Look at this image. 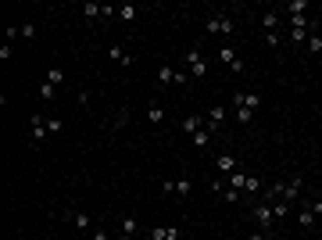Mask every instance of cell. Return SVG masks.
Masks as SVG:
<instances>
[{
    "mask_svg": "<svg viewBox=\"0 0 322 240\" xmlns=\"http://www.w3.org/2000/svg\"><path fill=\"white\" fill-rule=\"evenodd\" d=\"M61 129H65L61 118H47V133H61Z\"/></svg>",
    "mask_w": 322,
    "mask_h": 240,
    "instance_id": "f546056e",
    "label": "cell"
},
{
    "mask_svg": "<svg viewBox=\"0 0 322 240\" xmlns=\"http://www.w3.org/2000/svg\"><path fill=\"white\" fill-rule=\"evenodd\" d=\"M304 47H308V54H322V36H318V32H311Z\"/></svg>",
    "mask_w": 322,
    "mask_h": 240,
    "instance_id": "44dd1931",
    "label": "cell"
},
{
    "mask_svg": "<svg viewBox=\"0 0 322 240\" xmlns=\"http://www.w3.org/2000/svg\"><path fill=\"white\" fill-rule=\"evenodd\" d=\"M279 43H283V36H279V32H265V47H279Z\"/></svg>",
    "mask_w": 322,
    "mask_h": 240,
    "instance_id": "83f0119b",
    "label": "cell"
},
{
    "mask_svg": "<svg viewBox=\"0 0 322 240\" xmlns=\"http://www.w3.org/2000/svg\"><path fill=\"white\" fill-rule=\"evenodd\" d=\"M157 79H161V83H165V86H176V79H179V72H176L172 65H161V68H157Z\"/></svg>",
    "mask_w": 322,
    "mask_h": 240,
    "instance_id": "5bb4252c",
    "label": "cell"
},
{
    "mask_svg": "<svg viewBox=\"0 0 322 240\" xmlns=\"http://www.w3.org/2000/svg\"><path fill=\"white\" fill-rule=\"evenodd\" d=\"M233 108H251V111H258L261 108V97H254V93H236L233 97Z\"/></svg>",
    "mask_w": 322,
    "mask_h": 240,
    "instance_id": "9c48e42d",
    "label": "cell"
},
{
    "mask_svg": "<svg viewBox=\"0 0 322 240\" xmlns=\"http://www.w3.org/2000/svg\"><path fill=\"white\" fill-rule=\"evenodd\" d=\"M229 186H236V190H244V186H247V172H240V169H236V172L229 176Z\"/></svg>",
    "mask_w": 322,
    "mask_h": 240,
    "instance_id": "603a6c76",
    "label": "cell"
},
{
    "mask_svg": "<svg viewBox=\"0 0 322 240\" xmlns=\"http://www.w3.org/2000/svg\"><path fill=\"white\" fill-rule=\"evenodd\" d=\"M219 58H222V61H226V65H229V68L236 72V75L244 72V61H240V54H236L233 47H222V51H219Z\"/></svg>",
    "mask_w": 322,
    "mask_h": 240,
    "instance_id": "ba28073f",
    "label": "cell"
},
{
    "mask_svg": "<svg viewBox=\"0 0 322 240\" xmlns=\"http://www.w3.org/2000/svg\"><path fill=\"white\" fill-rule=\"evenodd\" d=\"M136 233H140V219L136 215H126L122 219V240H136Z\"/></svg>",
    "mask_w": 322,
    "mask_h": 240,
    "instance_id": "30bf717a",
    "label": "cell"
},
{
    "mask_svg": "<svg viewBox=\"0 0 322 240\" xmlns=\"http://www.w3.org/2000/svg\"><path fill=\"white\" fill-rule=\"evenodd\" d=\"M108 58H111V61H122V68H129V65H133V54H129V51H122V47H111V51H108Z\"/></svg>",
    "mask_w": 322,
    "mask_h": 240,
    "instance_id": "9a60e30c",
    "label": "cell"
},
{
    "mask_svg": "<svg viewBox=\"0 0 322 240\" xmlns=\"http://www.w3.org/2000/svg\"><path fill=\"white\" fill-rule=\"evenodd\" d=\"M251 118H254L251 108H236V122H240V126H251Z\"/></svg>",
    "mask_w": 322,
    "mask_h": 240,
    "instance_id": "cb8c5ba5",
    "label": "cell"
},
{
    "mask_svg": "<svg viewBox=\"0 0 322 240\" xmlns=\"http://www.w3.org/2000/svg\"><path fill=\"white\" fill-rule=\"evenodd\" d=\"M247 240H269V233H265V229H254V233H251Z\"/></svg>",
    "mask_w": 322,
    "mask_h": 240,
    "instance_id": "836d02e7",
    "label": "cell"
},
{
    "mask_svg": "<svg viewBox=\"0 0 322 240\" xmlns=\"http://www.w3.org/2000/svg\"><path fill=\"white\" fill-rule=\"evenodd\" d=\"M308 8H311V0H290V4H287V11H290V15H304Z\"/></svg>",
    "mask_w": 322,
    "mask_h": 240,
    "instance_id": "ffe728a7",
    "label": "cell"
},
{
    "mask_svg": "<svg viewBox=\"0 0 322 240\" xmlns=\"http://www.w3.org/2000/svg\"><path fill=\"white\" fill-rule=\"evenodd\" d=\"M222 197H226L229 205H236V197H240V190H236V186H226V190H222Z\"/></svg>",
    "mask_w": 322,
    "mask_h": 240,
    "instance_id": "1f68e13d",
    "label": "cell"
},
{
    "mask_svg": "<svg viewBox=\"0 0 322 240\" xmlns=\"http://www.w3.org/2000/svg\"><path fill=\"white\" fill-rule=\"evenodd\" d=\"M301 190H304V179H290V183L283 186V197H279V201L297 205V201H301Z\"/></svg>",
    "mask_w": 322,
    "mask_h": 240,
    "instance_id": "277c9868",
    "label": "cell"
},
{
    "mask_svg": "<svg viewBox=\"0 0 322 240\" xmlns=\"http://www.w3.org/2000/svg\"><path fill=\"white\" fill-rule=\"evenodd\" d=\"M254 222H258V229H272V222H276V215H272V205H254Z\"/></svg>",
    "mask_w": 322,
    "mask_h": 240,
    "instance_id": "3957f363",
    "label": "cell"
},
{
    "mask_svg": "<svg viewBox=\"0 0 322 240\" xmlns=\"http://www.w3.org/2000/svg\"><path fill=\"white\" fill-rule=\"evenodd\" d=\"M183 133H200V129H208V122H204V115H190V118H183V126H179Z\"/></svg>",
    "mask_w": 322,
    "mask_h": 240,
    "instance_id": "52a82bcc",
    "label": "cell"
},
{
    "mask_svg": "<svg viewBox=\"0 0 322 240\" xmlns=\"http://www.w3.org/2000/svg\"><path fill=\"white\" fill-rule=\"evenodd\" d=\"M261 25H265V32H276V29H279V15H276V11H265Z\"/></svg>",
    "mask_w": 322,
    "mask_h": 240,
    "instance_id": "d6986e66",
    "label": "cell"
},
{
    "mask_svg": "<svg viewBox=\"0 0 322 240\" xmlns=\"http://www.w3.org/2000/svg\"><path fill=\"white\" fill-rule=\"evenodd\" d=\"M233 36V22H229V15L226 11H215L211 18H208V36Z\"/></svg>",
    "mask_w": 322,
    "mask_h": 240,
    "instance_id": "7a4b0ae2",
    "label": "cell"
},
{
    "mask_svg": "<svg viewBox=\"0 0 322 240\" xmlns=\"http://www.w3.org/2000/svg\"><path fill=\"white\" fill-rule=\"evenodd\" d=\"M65 219L79 229V233H86V229H93V219L86 215V212H65Z\"/></svg>",
    "mask_w": 322,
    "mask_h": 240,
    "instance_id": "8992f818",
    "label": "cell"
},
{
    "mask_svg": "<svg viewBox=\"0 0 322 240\" xmlns=\"http://www.w3.org/2000/svg\"><path fill=\"white\" fill-rule=\"evenodd\" d=\"M18 32H22L25 39H32V36H36V25H32V22H25V25H18Z\"/></svg>",
    "mask_w": 322,
    "mask_h": 240,
    "instance_id": "d6a6232c",
    "label": "cell"
},
{
    "mask_svg": "<svg viewBox=\"0 0 322 240\" xmlns=\"http://www.w3.org/2000/svg\"><path fill=\"white\" fill-rule=\"evenodd\" d=\"M290 208H294V205H287V201H276V205H272V215H276V219H283V215H290Z\"/></svg>",
    "mask_w": 322,
    "mask_h": 240,
    "instance_id": "484cf974",
    "label": "cell"
},
{
    "mask_svg": "<svg viewBox=\"0 0 322 240\" xmlns=\"http://www.w3.org/2000/svg\"><path fill=\"white\" fill-rule=\"evenodd\" d=\"M126 126H129V108H122V111L115 115V122H111V129L118 133V129H126Z\"/></svg>",
    "mask_w": 322,
    "mask_h": 240,
    "instance_id": "ac0fdd59",
    "label": "cell"
},
{
    "mask_svg": "<svg viewBox=\"0 0 322 240\" xmlns=\"http://www.w3.org/2000/svg\"><path fill=\"white\" fill-rule=\"evenodd\" d=\"M222 118H226V108H222V104H215V108L208 111L204 122H208V129H219V126H222Z\"/></svg>",
    "mask_w": 322,
    "mask_h": 240,
    "instance_id": "4fadbf2b",
    "label": "cell"
},
{
    "mask_svg": "<svg viewBox=\"0 0 322 240\" xmlns=\"http://www.w3.org/2000/svg\"><path fill=\"white\" fill-rule=\"evenodd\" d=\"M54 93H58V86H50V83H43V86H39V97H47V101H54Z\"/></svg>",
    "mask_w": 322,
    "mask_h": 240,
    "instance_id": "4dcf8cb0",
    "label": "cell"
},
{
    "mask_svg": "<svg viewBox=\"0 0 322 240\" xmlns=\"http://www.w3.org/2000/svg\"><path fill=\"white\" fill-rule=\"evenodd\" d=\"M186 72H190V79H204L208 75V61H204V54H200V47L186 51Z\"/></svg>",
    "mask_w": 322,
    "mask_h": 240,
    "instance_id": "6da1fadb",
    "label": "cell"
},
{
    "mask_svg": "<svg viewBox=\"0 0 322 240\" xmlns=\"http://www.w3.org/2000/svg\"><path fill=\"white\" fill-rule=\"evenodd\" d=\"M47 83L50 86H65V68H47Z\"/></svg>",
    "mask_w": 322,
    "mask_h": 240,
    "instance_id": "e0dca14e",
    "label": "cell"
},
{
    "mask_svg": "<svg viewBox=\"0 0 322 240\" xmlns=\"http://www.w3.org/2000/svg\"><path fill=\"white\" fill-rule=\"evenodd\" d=\"M147 118H150L154 126H161V122H165V108H157V104H154V108L147 111Z\"/></svg>",
    "mask_w": 322,
    "mask_h": 240,
    "instance_id": "d4e9b609",
    "label": "cell"
},
{
    "mask_svg": "<svg viewBox=\"0 0 322 240\" xmlns=\"http://www.w3.org/2000/svg\"><path fill=\"white\" fill-rule=\"evenodd\" d=\"M215 165H219V172H226V176H233V172L240 169V162H236L233 154H219V162H215Z\"/></svg>",
    "mask_w": 322,
    "mask_h": 240,
    "instance_id": "7c38bea8",
    "label": "cell"
},
{
    "mask_svg": "<svg viewBox=\"0 0 322 240\" xmlns=\"http://www.w3.org/2000/svg\"><path fill=\"white\" fill-rule=\"evenodd\" d=\"M211 143V129H200V133H193V147H208Z\"/></svg>",
    "mask_w": 322,
    "mask_h": 240,
    "instance_id": "7402d4cb",
    "label": "cell"
},
{
    "mask_svg": "<svg viewBox=\"0 0 322 240\" xmlns=\"http://www.w3.org/2000/svg\"><path fill=\"white\" fill-rule=\"evenodd\" d=\"M136 15H140V8H136V4H122V8H118V15H115V18H122V22H133Z\"/></svg>",
    "mask_w": 322,
    "mask_h": 240,
    "instance_id": "2e32d148",
    "label": "cell"
},
{
    "mask_svg": "<svg viewBox=\"0 0 322 240\" xmlns=\"http://www.w3.org/2000/svg\"><path fill=\"white\" fill-rule=\"evenodd\" d=\"M315 219H318V215L311 212V201H301V205H297V226H301V229H311Z\"/></svg>",
    "mask_w": 322,
    "mask_h": 240,
    "instance_id": "5b68a950",
    "label": "cell"
},
{
    "mask_svg": "<svg viewBox=\"0 0 322 240\" xmlns=\"http://www.w3.org/2000/svg\"><path fill=\"white\" fill-rule=\"evenodd\" d=\"M150 240H179V226H157L150 229Z\"/></svg>",
    "mask_w": 322,
    "mask_h": 240,
    "instance_id": "8fae6325",
    "label": "cell"
},
{
    "mask_svg": "<svg viewBox=\"0 0 322 240\" xmlns=\"http://www.w3.org/2000/svg\"><path fill=\"white\" fill-rule=\"evenodd\" d=\"M190 190H193L190 179H176V194H179V197H190Z\"/></svg>",
    "mask_w": 322,
    "mask_h": 240,
    "instance_id": "4316f807",
    "label": "cell"
},
{
    "mask_svg": "<svg viewBox=\"0 0 322 240\" xmlns=\"http://www.w3.org/2000/svg\"><path fill=\"white\" fill-rule=\"evenodd\" d=\"M244 190H247V194H258V190H261V179H258V176H247V186H244Z\"/></svg>",
    "mask_w": 322,
    "mask_h": 240,
    "instance_id": "f1b7e54d",
    "label": "cell"
},
{
    "mask_svg": "<svg viewBox=\"0 0 322 240\" xmlns=\"http://www.w3.org/2000/svg\"><path fill=\"white\" fill-rule=\"evenodd\" d=\"M93 240H111V236H108V229H93Z\"/></svg>",
    "mask_w": 322,
    "mask_h": 240,
    "instance_id": "e575fe53",
    "label": "cell"
}]
</instances>
